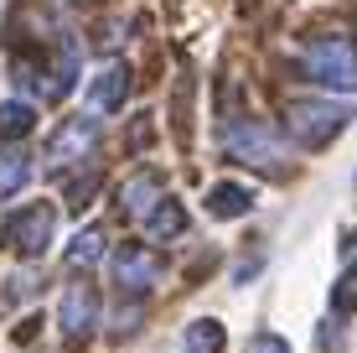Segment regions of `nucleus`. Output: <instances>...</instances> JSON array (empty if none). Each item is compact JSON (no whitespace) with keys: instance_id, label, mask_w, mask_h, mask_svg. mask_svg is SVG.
Wrapping results in <instances>:
<instances>
[{"instance_id":"dca6fc26","label":"nucleus","mask_w":357,"mask_h":353,"mask_svg":"<svg viewBox=\"0 0 357 353\" xmlns=\"http://www.w3.org/2000/svg\"><path fill=\"white\" fill-rule=\"evenodd\" d=\"M331 312L337 317H352L357 312V260H347V271L331 281Z\"/></svg>"},{"instance_id":"ddd939ff","label":"nucleus","mask_w":357,"mask_h":353,"mask_svg":"<svg viewBox=\"0 0 357 353\" xmlns=\"http://www.w3.org/2000/svg\"><path fill=\"white\" fill-rule=\"evenodd\" d=\"M145 234H151L155 245H161V239H181L187 234V208H181L176 198H161L151 208V218H145Z\"/></svg>"},{"instance_id":"20e7f679","label":"nucleus","mask_w":357,"mask_h":353,"mask_svg":"<svg viewBox=\"0 0 357 353\" xmlns=\"http://www.w3.org/2000/svg\"><path fill=\"white\" fill-rule=\"evenodd\" d=\"M98 151V120L93 115H68L63 125L47 136V151H42V166L52 177H63L68 166H83V156Z\"/></svg>"},{"instance_id":"0eeeda50","label":"nucleus","mask_w":357,"mask_h":353,"mask_svg":"<svg viewBox=\"0 0 357 353\" xmlns=\"http://www.w3.org/2000/svg\"><path fill=\"white\" fill-rule=\"evenodd\" d=\"M109 271H114L119 296H145V291H155V281H161V260H155L145 245H125Z\"/></svg>"},{"instance_id":"39448f33","label":"nucleus","mask_w":357,"mask_h":353,"mask_svg":"<svg viewBox=\"0 0 357 353\" xmlns=\"http://www.w3.org/2000/svg\"><path fill=\"white\" fill-rule=\"evenodd\" d=\"M218 136H223L228 156H238V161H249V166H275L280 161V136L259 115H228Z\"/></svg>"},{"instance_id":"6e6552de","label":"nucleus","mask_w":357,"mask_h":353,"mask_svg":"<svg viewBox=\"0 0 357 353\" xmlns=\"http://www.w3.org/2000/svg\"><path fill=\"white\" fill-rule=\"evenodd\" d=\"M125 99H130V68H125V63H109V68L93 78L89 104H93V115H119Z\"/></svg>"},{"instance_id":"4468645a","label":"nucleus","mask_w":357,"mask_h":353,"mask_svg":"<svg viewBox=\"0 0 357 353\" xmlns=\"http://www.w3.org/2000/svg\"><path fill=\"white\" fill-rule=\"evenodd\" d=\"M181 343H187V353H223L228 348V327L218 317H197V322H187Z\"/></svg>"},{"instance_id":"f03ea898","label":"nucleus","mask_w":357,"mask_h":353,"mask_svg":"<svg viewBox=\"0 0 357 353\" xmlns=\"http://www.w3.org/2000/svg\"><path fill=\"white\" fill-rule=\"evenodd\" d=\"M301 73L326 94H357V42L352 36H316L301 52Z\"/></svg>"},{"instance_id":"f257e3e1","label":"nucleus","mask_w":357,"mask_h":353,"mask_svg":"<svg viewBox=\"0 0 357 353\" xmlns=\"http://www.w3.org/2000/svg\"><path fill=\"white\" fill-rule=\"evenodd\" d=\"M357 120V104L352 99H337V94H305V99H290L285 104V136L305 151H321L331 136H342Z\"/></svg>"},{"instance_id":"2eb2a0df","label":"nucleus","mask_w":357,"mask_h":353,"mask_svg":"<svg viewBox=\"0 0 357 353\" xmlns=\"http://www.w3.org/2000/svg\"><path fill=\"white\" fill-rule=\"evenodd\" d=\"M93 198H98V166H89V172H73L68 177V208L73 213H83V208H93Z\"/></svg>"},{"instance_id":"1a4fd4ad","label":"nucleus","mask_w":357,"mask_h":353,"mask_svg":"<svg viewBox=\"0 0 357 353\" xmlns=\"http://www.w3.org/2000/svg\"><path fill=\"white\" fill-rule=\"evenodd\" d=\"M249 208H254L249 182H213V187H207V218H218V224H228V218H238Z\"/></svg>"},{"instance_id":"9b49d317","label":"nucleus","mask_w":357,"mask_h":353,"mask_svg":"<svg viewBox=\"0 0 357 353\" xmlns=\"http://www.w3.org/2000/svg\"><path fill=\"white\" fill-rule=\"evenodd\" d=\"M31 130H36V104L31 99H21V94H16V99H0V141L21 145Z\"/></svg>"},{"instance_id":"a211bd4d","label":"nucleus","mask_w":357,"mask_h":353,"mask_svg":"<svg viewBox=\"0 0 357 353\" xmlns=\"http://www.w3.org/2000/svg\"><path fill=\"white\" fill-rule=\"evenodd\" d=\"M249 353H290V343H285L280 333H259V338L249 343Z\"/></svg>"},{"instance_id":"9d476101","label":"nucleus","mask_w":357,"mask_h":353,"mask_svg":"<svg viewBox=\"0 0 357 353\" xmlns=\"http://www.w3.org/2000/svg\"><path fill=\"white\" fill-rule=\"evenodd\" d=\"M161 198H166V192H161V177H155V172H135L125 187H119V213L151 218V208H155Z\"/></svg>"},{"instance_id":"7ed1b4c3","label":"nucleus","mask_w":357,"mask_h":353,"mask_svg":"<svg viewBox=\"0 0 357 353\" xmlns=\"http://www.w3.org/2000/svg\"><path fill=\"white\" fill-rule=\"evenodd\" d=\"M57 234V208L52 203H26V208L6 213V224H0V245L10 254H21V260H36L47 245H52Z\"/></svg>"},{"instance_id":"f8f14e48","label":"nucleus","mask_w":357,"mask_h":353,"mask_svg":"<svg viewBox=\"0 0 357 353\" xmlns=\"http://www.w3.org/2000/svg\"><path fill=\"white\" fill-rule=\"evenodd\" d=\"M31 182V151L26 145H0V198H16Z\"/></svg>"},{"instance_id":"f3484780","label":"nucleus","mask_w":357,"mask_h":353,"mask_svg":"<svg viewBox=\"0 0 357 353\" xmlns=\"http://www.w3.org/2000/svg\"><path fill=\"white\" fill-rule=\"evenodd\" d=\"M98 254H104V234H98V229H83V234L68 245V265H73V271H83V265H93Z\"/></svg>"},{"instance_id":"423d86ee","label":"nucleus","mask_w":357,"mask_h":353,"mask_svg":"<svg viewBox=\"0 0 357 353\" xmlns=\"http://www.w3.org/2000/svg\"><path fill=\"white\" fill-rule=\"evenodd\" d=\"M57 322H63L68 343H89L93 327H98V291L89 281H68L63 301H57Z\"/></svg>"}]
</instances>
